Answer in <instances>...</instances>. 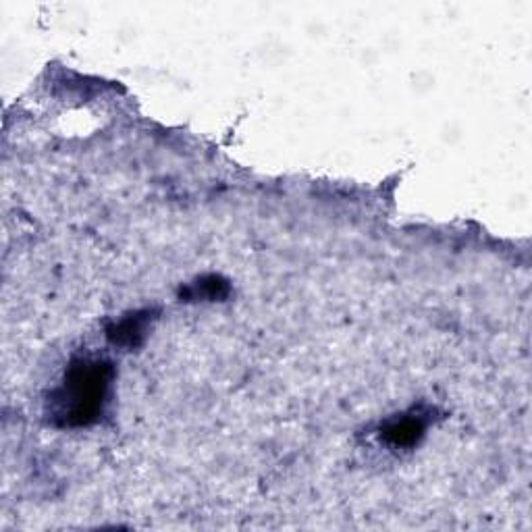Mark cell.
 Returning a JSON list of instances; mask_svg holds the SVG:
<instances>
[{
  "mask_svg": "<svg viewBox=\"0 0 532 532\" xmlns=\"http://www.w3.org/2000/svg\"><path fill=\"white\" fill-rule=\"evenodd\" d=\"M152 323V312L142 310V312H133L123 316L119 323L109 327L106 335H109L113 345H119V348H138V345L146 339L148 329Z\"/></svg>",
  "mask_w": 532,
  "mask_h": 532,
  "instance_id": "3",
  "label": "cell"
},
{
  "mask_svg": "<svg viewBox=\"0 0 532 532\" xmlns=\"http://www.w3.org/2000/svg\"><path fill=\"white\" fill-rule=\"evenodd\" d=\"M229 296V283L217 275L202 277L181 291L185 300H225Z\"/></svg>",
  "mask_w": 532,
  "mask_h": 532,
  "instance_id": "4",
  "label": "cell"
},
{
  "mask_svg": "<svg viewBox=\"0 0 532 532\" xmlns=\"http://www.w3.org/2000/svg\"><path fill=\"white\" fill-rule=\"evenodd\" d=\"M115 368L102 358H77L69 364L65 379L50 397V414L59 427H90L109 402Z\"/></svg>",
  "mask_w": 532,
  "mask_h": 532,
  "instance_id": "1",
  "label": "cell"
},
{
  "mask_svg": "<svg viewBox=\"0 0 532 532\" xmlns=\"http://www.w3.org/2000/svg\"><path fill=\"white\" fill-rule=\"evenodd\" d=\"M429 420V414H424L422 410H412L408 414L391 418L381 429V439L391 447H412L427 433Z\"/></svg>",
  "mask_w": 532,
  "mask_h": 532,
  "instance_id": "2",
  "label": "cell"
}]
</instances>
